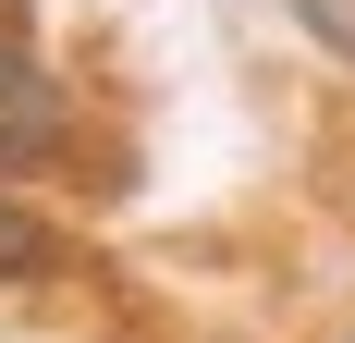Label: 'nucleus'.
I'll list each match as a JSON object with an SVG mask.
<instances>
[{"label": "nucleus", "instance_id": "f257e3e1", "mask_svg": "<svg viewBox=\"0 0 355 343\" xmlns=\"http://www.w3.org/2000/svg\"><path fill=\"white\" fill-rule=\"evenodd\" d=\"M73 135V86L49 74V49H37L25 12H0V184L12 172H49Z\"/></svg>", "mask_w": 355, "mask_h": 343}, {"label": "nucleus", "instance_id": "f03ea898", "mask_svg": "<svg viewBox=\"0 0 355 343\" xmlns=\"http://www.w3.org/2000/svg\"><path fill=\"white\" fill-rule=\"evenodd\" d=\"M62 270H73V233L0 184V282H62Z\"/></svg>", "mask_w": 355, "mask_h": 343}, {"label": "nucleus", "instance_id": "7ed1b4c3", "mask_svg": "<svg viewBox=\"0 0 355 343\" xmlns=\"http://www.w3.org/2000/svg\"><path fill=\"white\" fill-rule=\"evenodd\" d=\"M294 25H306V37L331 49V62L355 74V0H294Z\"/></svg>", "mask_w": 355, "mask_h": 343}, {"label": "nucleus", "instance_id": "20e7f679", "mask_svg": "<svg viewBox=\"0 0 355 343\" xmlns=\"http://www.w3.org/2000/svg\"><path fill=\"white\" fill-rule=\"evenodd\" d=\"M343 343H355V331H343Z\"/></svg>", "mask_w": 355, "mask_h": 343}]
</instances>
